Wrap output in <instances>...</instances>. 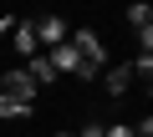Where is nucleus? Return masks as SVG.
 Returning <instances> with one entry per match:
<instances>
[{"instance_id":"obj_1","label":"nucleus","mask_w":153,"mask_h":137,"mask_svg":"<svg viewBox=\"0 0 153 137\" xmlns=\"http://www.w3.org/2000/svg\"><path fill=\"white\" fill-rule=\"evenodd\" d=\"M66 46L82 56V66L107 71V46H102V36H97V31H71V36H66Z\"/></svg>"},{"instance_id":"obj_2","label":"nucleus","mask_w":153,"mask_h":137,"mask_svg":"<svg viewBox=\"0 0 153 137\" xmlns=\"http://www.w3.org/2000/svg\"><path fill=\"white\" fill-rule=\"evenodd\" d=\"M31 26H36V46H41V51H56V46H66V36H71V31H66V15H36Z\"/></svg>"},{"instance_id":"obj_3","label":"nucleus","mask_w":153,"mask_h":137,"mask_svg":"<svg viewBox=\"0 0 153 137\" xmlns=\"http://www.w3.org/2000/svg\"><path fill=\"white\" fill-rule=\"evenodd\" d=\"M0 92H10V97H21V102H31V107H36V97H41V92H36V81L26 76V66L0 71Z\"/></svg>"},{"instance_id":"obj_4","label":"nucleus","mask_w":153,"mask_h":137,"mask_svg":"<svg viewBox=\"0 0 153 137\" xmlns=\"http://www.w3.org/2000/svg\"><path fill=\"white\" fill-rule=\"evenodd\" d=\"M10 51H16L21 61L41 56V46H36V26H31V21H16V26H10Z\"/></svg>"},{"instance_id":"obj_5","label":"nucleus","mask_w":153,"mask_h":137,"mask_svg":"<svg viewBox=\"0 0 153 137\" xmlns=\"http://www.w3.org/2000/svg\"><path fill=\"white\" fill-rule=\"evenodd\" d=\"M31 102H21V97H10V92H0V122H31Z\"/></svg>"},{"instance_id":"obj_6","label":"nucleus","mask_w":153,"mask_h":137,"mask_svg":"<svg viewBox=\"0 0 153 137\" xmlns=\"http://www.w3.org/2000/svg\"><path fill=\"white\" fill-rule=\"evenodd\" d=\"M102 86H107V97L117 102V97H128V86H133V71H128V66H107V71H102Z\"/></svg>"},{"instance_id":"obj_7","label":"nucleus","mask_w":153,"mask_h":137,"mask_svg":"<svg viewBox=\"0 0 153 137\" xmlns=\"http://www.w3.org/2000/svg\"><path fill=\"white\" fill-rule=\"evenodd\" d=\"M21 66H26V76H31V81H36V92H41V86H51V81H56V71H51V66H46V56H31V61H21Z\"/></svg>"},{"instance_id":"obj_8","label":"nucleus","mask_w":153,"mask_h":137,"mask_svg":"<svg viewBox=\"0 0 153 137\" xmlns=\"http://www.w3.org/2000/svg\"><path fill=\"white\" fill-rule=\"evenodd\" d=\"M128 26H133V36L148 31V26H153V10H148V5H128Z\"/></svg>"},{"instance_id":"obj_9","label":"nucleus","mask_w":153,"mask_h":137,"mask_svg":"<svg viewBox=\"0 0 153 137\" xmlns=\"http://www.w3.org/2000/svg\"><path fill=\"white\" fill-rule=\"evenodd\" d=\"M102 137H133V122H107Z\"/></svg>"},{"instance_id":"obj_10","label":"nucleus","mask_w":153,"mask_h":137,"mask_svg":"<svg viewBox=\"0 0 153 137\" xmlns=\"http://www.w3.org/2000/svg\"><path fill=\"white\" fill-rule=\"evenodd\" d=\"M10 26H16V15H0V41L10 36Z\"/></svg>"},{"instance_id":"obj_11","label":"nucleus","mask_w":153,"mask_h":137,"mask_svg":"<svg viewBox=\"0 0 153 137\" xmlns=\"http://www.w3.org/2000/svg\"><path fill=\"white\" fill-rule=\"evenodd\" d=\"M51 137H76V132H51Z\"/></svg>"}]
</instances>
